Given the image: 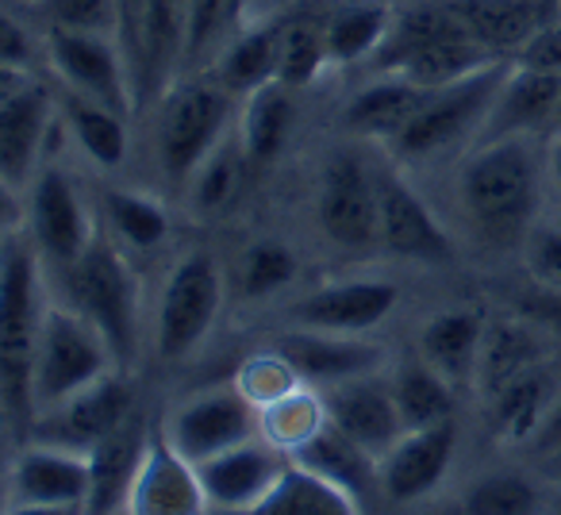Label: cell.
I'll return each instance as SVG.
<instances>
[{"instance_id": "cell-37", "label": "cell", "mask_w": 561, "mask_h": 515, "mask_svg": "<svg viewBox=\"0 0 561 515\" xmlns=\"http://www.w3.org/2000/svg\"><path fill=\"white\" fill-rule=\"evenodd\" d=\"M392 397H397L404 431L435 427L454 420V385L427 362H408L392 374Z\"/></svg>"}, {"instance_id": "cell-46", "label": "cell", "mask_w": 561, "mask_h": 515, "mask_svg": "<svg viewBox=\"0 0 561 515\" xmlns=\"http://www.w3.org/2000/svg\"><path fill=\"white\" fill-rule=\"evenodd\" d=\"M523 258L535 282H542L546 289H561V224L530 227L523 239Z\"/></svg>"}, {"instance_id": "cell-25", "label": "cell", "mask_w": 561, "mask_h": 515, "mask_svg": "<svg viewBox=\"0 0 561 515\" xmlns=\"http://www.w3.org/2000/svg\"><path fill=\"white\" fill-rule=\"evenodd\" d=\"M484 331L489 323L473 308H450V312L431 316L420 328V358L446 377L458 389L477 381V362H481Z\"/></svg>"}, {"instance_id": "cell-49", "label": "cell", "mask_w": 561, "mask_h": 515, "mask_svg": "<svg viewBox=\"0 0 561 515\" xmlns=\"http://www.w3.org/2000/svg\"><path fill=\"white\" fill-rule=\"evenodd\" d=\"M558 446H561V389H558V397H553V404H550V412H546V420H542V427H538V435L530 438V450H535L538 458L553 454Z\"/></svg>"}, {"instance_id": "cell-44", "label": "cell", "mask_w": 561, "mask_h": 515, "mask_svg": "<svg viewBox=\"0 0 561 515\" xmlns=\"http://www.w3.org/2000/svg\"><path fill=\"white\" fill-rule=\"evenodd\" d=\"M234 385H239V392L250 400V404L262 412V408H270L273 400L289 397L293 389H300V374L289 366V358L280 351H262V354H250L247 362L239 366V374H234Z\"/></svg>"}, {"instance_id": "cell-34", "label": "cell", "mask_w": 561, "mask_h": 515, "mask_svg": "<svg viewBox=\"0 0 561 515\" xmlns=\"http://www.w3.org/2000/svg\"><path fill=\"white\" fill-rule=\"evenodd\" d=\"M553 397H558V389H553V381L542 369H530V374L515 377L512 385H504V389L492 397V431H496L504 443L530 446V438L538 435L546 412H550Z\"/></svg>"}, {"instance_id": "cell-30", "label": "cell", "mask_w": 561, "mask_h": 515, "mask_svg": "<svg viewBox=\"0 0 561 515\" xmlns=\"http://www.w3.org/2000/svg\"><path fill=\"white\" fill-rule=\"evenodd\" d=\"M542 358H546V343L538 339L535 328H527L519 320L489 323L481 362H477V385L492 400L515 377L530 374V369H542Z\"/></svg>"}, {"instance_id": "cell-2", "label": "cell", "mask_w": 561, "mask_h": 515, "mask_svg": "<svg viewBox=\"0 0 561 515\" xmlns=\"http://www.w3.org/2000/svg\"><path fill=\"white\" fill-rule=\"evenodd\" d=\"M43 254L32 239L9 234L4 242V308H0V377H4V412H9L12 431L32 435L35 423V392H32V369H35V343H39L43 312V282H39Z\"/></svg>"}, {"instance_id": "cell-18", "label": "cell", "mask_w": 561, "mask_h": 515, "mask_svg": "<svg viewBox=\"0 0 561 515\" xmlns=\"http://www.w3.org/2000/svg\"><path fill=\"white\" fill-rule=\"evenodd\" d=\"M93 466L89 454H73L62 446L24 443L9 469V504H89Z\"/></svg>"}, {"instance_id": "cell-32", "label": "cell", "mask_w": 561, "mask_h": 515, "mask_svg": "<svg viewBox=\"0 0 561 515\" xmlns=\"http://www.w3.org/2000/svg\"><path fill=\"white\" fill-rule=\"evenodd\" d=\"M280 20L254 24L247 32H234V39L219 50L216 78L234 96H250L254 89L277 81V55H280Z\"/></svg>"}, {"instance_id": "cell-35", "label": "cell", "mask_w": 561, "mask_h": 515, "mask_svg": "<svg viewBox=\"0 0 561 515\" xmlns=\"http://www.w3.org/2000/svg\"><path fill=\"white\" fill-rule=\"evenodd\" d=\"M250 515H358V496H351L346 489L308 473L293 461L277 481V489Z\"/></svg>"}, {"instance_id": "cell-3", "label": "cell", "mask_w": 561, "mask_h": 515, "mask_svg": "<svg viewBox=\"0 0 561 515\" xmlns=\"http://www.w3.org/2000/svg\"><path fill=\"white\" fill-rule=\"evenodd\" d=\"M66 282H70V305L96 323L116 354V366L127 369L139 354L142 293L124 250L108 239H93V247L66 270Z\"/></svg>"}, {"instance_id": "cell-47", "label": "cell", "mask_w": 561, "mask_h": 515, "mask_svg": "<svg viewBox=\"0 0 561 515\" xmlns=\"http://www.w3.org/2000/svg\"><path fill=\"white\" fill-rule=\"evenodd\" d=\"M519 66H535V70L561 73V24H542L527 43L519 47Z\"/></svg>"}, {"instance_id": "cell-48", "label": "cell", "mask_w": 561, "mask_h": 515, "mask_svg": "<svg viewBox=\"0 0 561 515\" xmlns=\"http://www.w3.org/2000/svg\"><path fill=\"white\" fill-rule=\"evenodd\" d=\"M27 66H32V39L16 20H4V73L9 78H27Z\"/></svg>"}, {"instance_id": "cell-39", "label": "cell", "mask_w": 561, "mask_h": 515, "mask_svg": "<svg viewBox=\"0 0 561 515\" xmlns=\"http://www.w3.org/2000/svg\"><path fill=\"white\" fill-rule=\"evenodd\" d=\"M104 216H108L112 234L127 250H154L170 239V211L162 201L139 188H108L104 193Z\"/></svg>"}, {"instance_id": "cell-15", "label": "cell", "mask_w": 561, "mask_h": 515, "mask_svg": "<svg viewBox=\"0 0 561 515\" xmlns=\"http://www.w3.org/2000/svg\"><path fill=\"white\" fill-rule=\"evenodd\" d=\"M377 201H381V247L408 262L438 266L450 262L454 242L438 216L420 193L400 178V170H377Z\"/></svg>"}, {"instance_id": "cell-33", "label": "cell", "mask_w": 561, "mask_h": 515, "mask_svg": "<svg viewBox=\"0 0 561 515\" xmlns=\"http://www.w3.org/2000/svg\"><path fill=\"white\" fill-rule=\"evenodd\" d=\"M392 20H397V12L381 0H354V4L335 9L323 20L331 66H354L362 58H374L381 43L389 39Z\"/></svg>"}, {"instance_id": "cell-38", "label": "cell", "mask_w": 561, "mask_h": 515, "mask_svg": "<svg viewBox=\"0 0 561 515\" xmlns=\"http://www.w3.org/2000/svg\"><path fill=\"white\" fill-rule=\"evenodd\" d=\"M257 420H262L265 443H273L277 450H285L293 458L300 446L312 443V438L328 427L331 415H328V400H323V392L300 385V389H293L289 397H280V400H273L270 408H262Z\"/></svg>"}, {"instance_id": "cell-27", "label": "cell", "mask_w": 561, "mask_h": 515, "mask_svg": "<svg viewBox=\"0 0 561 515\" xmlns=\"http://www.w3.org/2000/svg\"><path fill=\"white\" fill-rule=\"evenodd\" d=\"M446 9L492 55L519 50L542 27V4L538 0H446Z\"/></svg>"}, {"instance_id": "cell-1", "label": "cell", "mask_w": 561, "mask_h": 515, "mask_svg": "<svg viewBox=\"0 0 561 515\" xmlns=\"http://www.w3.org/2000/svg\"><path fill=\"white\" fill-rule=\"evenodd\" d=\"M538 178L542 170L530 135L477 142L461 162L458 201L484 239H527L538 204Z\"/></svg>"}, {"instance_id": "cell-13", "label": "cell", "mask_w": 561, "mask_h": 515, "mask_svg": "<svg viewBox=\"0 0 561 515\" xmlns=\"http://www.w3.org/2000/svg\"><path fill=\"white\" fill-rule=\"evenodd\" d=\"M58 116H62V104L47 85L32 78H9L4 101H0V170H4L9 188L35 181V165H39Z\"/></svg>"}, {"instance_id": "cell-17", "label": "cell", "mask_w": 561, "mask_h": 515, "mask_svg": "<svg viewBox=\"0 0 561 515\" xmlns=\"http://www.w3.org/2000/svg\"><path fill=\"white\" fill-rule=\"evenodd\" d=\"M273 351L289 358V366L300 374V381L320 385V389L381 374V366L389 362V351L381 343H374L369 335H335V331L312 328L285 331L273 343Z\"/></svg>"}, {"instance_id": "cell-7", "label": "cell", "mask_w": 561, "mask_h": 515, "mask_svg": "<svg viewBox=\"0 0 561 515\" xmlns=\"http://www.w3.org/2000/svg\"><path fill=\"white\" fill-rule=\"evenodd\" d=\"M224 308V270L208 250H185L173 262L154 312V351L165 362H181L208 339Z\"/></svg>"}, {"instance_id": "cell-12", "label": "cell", "mask_w": 561, "mask_h": 515, "mask_svg": "<svg viewBox=\"0 0 561 515\" xmlns=\"http://www.w3.org/2000/svg\"><path fill=\"white\" fill-rule=\"evenodd\" d=\"M27 234L43 262L70 270L93 247V219L81 201V188L58 165H43L27 188Z\"/></svg>"}, {"instance_id": "cell-14", "label": "cell", "mask_w": 561, "mask_h": 515, "mask_svg": "<svg viewBox=\"0 0 561 515\" xmlns=\"http://www.w3.org/2000/svg\"><path fill=\"white\" fill-rule=\"evenodd\" d=\"M293 466V458L285 450H277L273 443H265L262 435L239 443L231 450L216 454V458L201 461V481L208 492V504L216 512L231 515H250L285 477V469Z\"/></svg>"}, {"instance_id": "cell-16", "label": "cell", "mask_w": 561, "mask_h": 515, "mask_svg": "<svg viewBox=\"0 0 561 515\" xmlns=\"http://www.w3.org/2000/svg\"><path fill=\"white\" fill-rule=\"evenodd\" d=\"M208 492H204L201 469L173 450L165 431H150L147 454L127 492V515H208Z\"/></svg>"}, {"instance_id": "cell-52", "label": "cell", "mask_w": 561, "mask_h": 515, "mask_svg": "<svg viewBox=\"0 0 561 515\" xmlns=\"http://www.w3.org/2000/svg\"><path fill=\"white\" fill-rule=\"evenodd\" d=\"M542 469H546V477H553V481H561V446L553 454H546L542 458Z\"/></svg>"}, {"instance_id": "cell-45", "label": "cell", "mask_w": 561, "mask_h": 515, "mask_svg": "<svg viewBox=\"0 0 561 515\" xmlns=\"http://www.w3.org/2000/svg\"><path fill=\"white\" fill-rule=\"evenodd\" d=\"M39 12L62 32L116 35V0H39Z\"/></svg>"}, {"instance_id": "cell-6", "label": "cell", "mask_w": 561, "mask_h": 515, "mask_svg": "<svg viewBox=\"0 0 561 515\" xmlns=\"http://www.w3.org/2000/svg\"><path fill=\"white\" fill-rule=\"evenodd\" d=\"M507 70H512V58H500V62L484 66V70L469 73V78L454 81V85L431 89L412 124L392 139L397 158L427 162V158L458 147L469 131L481 135L484 116H489V108H492V101H496L500 85H504Z\"/></svg>"}, {"instance_id": "cell-28", "label": "cell", "mask_w": 561, "mask_h": 515, "mask_svg": "<svg viewBox=\"0 0 561 515\" xmlns=\"http://www.w3.org/2000/svg\"><path fill=\"white\" fill-rule=\"evenodd\" d=\"M293 461H297L300 469H308V473L346 489L358 500L369 496L374 484H381V461H377L374 454L362 450L358 443H351V438H346L339 427H331V423L312 438V443L300 446V450L293 454Z\"/></svg>"}, {"instance_id": "cell-24", "label": "cell", "mask_w": 561, "mask_h": 515, "mask_svg": "<svg viewBox=\"0 0 561 515\" xmlns=\"http://www.w3.org/2000/svg\"><path fill=\"white\" fill-rule=\"evenodd\" d=\"M427 93L431 89L408 81L404 73H377L369 85H362L358 93L346 101L343 119L354 135L392 142L415 119V112L423 108Z\"/></svg>"}, {"instance_id": "cell-9", "label": "cell", "mask_w": 561, "mask_h": 515, "mask_svg": "<svg viewBox=\"0 0 561 515\" xmlns=\"http://www.w3.org/2000/svg\"><path fill=\"white\" fill-rule=\"evenodd\" d=\"M131 415H135V389L124 369H112V374H104L89 389L73 392L70 400L35 415L27 443H47L73 454H93Z\"/></svg>"}, {"instance_id": "cell-19", "label": "cell", "mask_w": 561, "mask_h": 515, "mask_svg": "<svg viewBox=\"0 0 561 515\" xmlns=\"http://www.w3.org/2000/svg\"><path fill=\"white\" fill-rule=\"evenodd\" d=\"M458 450V423L446 420L435 427L404 431L381 458V489L397 504H415L446 481Z\"/></svg>"}, {"instance_id": "cell-11", "label": "cell", "mask_w": 561, "mask_h": 515, "mask_svg": "<svg viewBox=\"0 0 561 515\" xmlns=\"http://www.w3.org/2000/svg\"><path fill=\"white\" fill-rule=\"evenodd\" d=\"M316 219L328 242L343 250H369L381 242V201L377 170L358 154H339L328 162L316 193Z\"/></svg>"}, {"instance_id": "cell-29", "label": "cell", "mask_w": 561, "mask_h": 515, "mask_svg": "<svg viewBox=\"0 0 561 515\" xmlns=\"http://www.w3.org/2000/svg\"><path fill=\"white\" fill-rule=\"evenodd\" d=\"M293 124H297V104H293V89H285L280 81H270V85L242 96L239 139L254 170L277 162V154L293 135Z\"/></svg>"}, {"instance_id": "cell-4", "label": "cell", "mask_w": 561, "mask_h": 515, "mask_svg": "<svg viewBox=\"0 0 561 515\" xmlns=\"http://www.w3.org/2000/svg\"><path fill=\"white\" fill-rule=\"evenodd\" d=\"M239 96L216 78L196 73L162 96L158 116V162L162 173L178 185H188L196 165L231 135V112Z\"/></svg>"}, {"instance_id": "cell-51", "label": "cell", "mask_w": 561, "mask_h": 515, "mask_svg": "<svg viewBox=\"0 0 561 515\" xmlns=\"http://www.w3.org/2000/svg\"><path fill=\"white\" fill-rule=\"evenodd\" d=\"M550 181H553V188L561 193V139L553 142V150H550Z\"/></svg>"}, {"instance_id": "cell-8", "label": "cell", "mask_w": 561, "mask_h": 515, "mask_svg": "<svg viewBox=\"0 0 561 515\" xmlns=\"http://www.w3.org/2000/svg\"><path fill=\"white\" fill-rule=\"evenodd\" d=\"M47 62H50V70H55V78L62 81L66 93L108 104V108L124 112V116L139 112V104H135L131 66H127V55L116 35L50 27Z\"/></svg>"}, {"instance_id": "cell-10", "label": "cell", "mask_w": 561, "mask_h": 515, "mask_svg": "<svg viewBox=\"0 0 561 515\" xmlns=\"http://www.w3.org/2000/svg\"><path fill=\"white\" fill-rule=\"evenodd\" d=\"M162 431L173 443V450L185 454L193 466H201L231 446L257 438L262 420H257V408L239 392V385H219V389H204L181 400Z\"/></svg>"}, {"instance_id": "cell-31", "label": "cell", "mask_w": 561, "mask_h": 515, "mask_svg": "<svg viewBox=\"0 0 561 515\" xmlns=\"http://www.w3.org/2000/svg\"><path fill=\"white\" fill-rule=\"evenodd\" d=\"M62 119L70 127L73 142L81 147V154L96 165V170H119L127 162V147H131V135H127V116L108 104H96L89 96L62 93Z\"/></svg>"}, {"instance_id": "cell-5", "label": "cell", "mask_w": 561, "mask_h": 515, "mask_svg": "<svg viewBox=\"0 0 561 515\" xmlns=\"http://www.w3.org/2000/svg\"><path fill=\"white\" fill-rule=\"evenodd\" d=\"M112 369H119L116 354H112L108 339L96 331V323L73 305H47L32 369L35 415L89 389Z\"/></svg>"}, {"instance_id": "cell-53", "label": "cell", "mask_w": 561, "mask_h": 515, "mask_svg": "<svg viewBox=\"0 0 561 515\" xmlns=\"http://www.w3.org/2000/svg\"><path fill=\"white\" fill-rule=\"evenodd\" d=\"M550 507H553V515H561V492L553 496V504H550Z\"/></svg>"}, {"instance_id": "cell-26", "label": "cell", "mask_w": 561, "mask_h": 515, "mask_svg": "<svg viewBox=\"0 0 561 515\" xmlns=\"http://www.w3.org/2000/svg\"><path fill=\"white\" fill-rule=\"evenodd\" d=\"M147 443H150L147 423H142L139 415H131L116 435H108L89 454L93 489H89L85 515H112L116 507L127 504V492H131L135 473H139V466H142Z\"/></svg>"}, {"instance_id": "cell-50", "label": "cell", "mask_w": 561, "mask_h": 515, "mask_svg": "<svg viewBox=\"0 0 561 515\" xmlns=\"http://www.w3.org/2000/svg\"><path fill=\"white\" fill-rule=\"evenodd\" d=\"M4 515H85V507L73 504H9Z\"/></svg>"}, {"instance_id": "cell-40", "label": "cell", "mask_w": 561, "mask_h": 515, "mask_svg": "<svg viewBox=\"0 0 561 515\" xmlns=\"http://www.w3.org/2000/svg\"><path fill=\"white\" fill-rule=\"evenodd\" d=\"M331 66L328 58V32L320 20H289L280 27V55H277V81L285 89H305Z\"/></svg>"}, {"instance_id": "cell-36", "label": "cell", "mask_w": 561, "mask_h": 515, "mask_svg": "<svg viewBox=\"0 0 561 515\" xmlns=\"http://www.w3.org/2000/svg\"><path fill=\"white\" fill-rule=\"evenodd\" d=\"M247 170H254V165H250L247 150H242L239 131H231L201 165H196L193 178H188V185H185L188 208H193L196 216H216V211H224L227 204L239 196Z\"/></svg>"}, {"instance_id": "cell-21", "label": "cell", "mask_w": 561, "mask_h": 515, "mask_svg": "<svg viewBox=\"0 0 561 515\" xmlns=\"http://www.w3.org/2000/svg\"><path fill=\"white\" fill-rule=\"evenodd\" d=\"M323 400H328L331 427H339L351 443H358L366 454H374L377 461L404 435V420H400L397 397H392V381H381L377 374L331 385L323 392Z\"/></svg>"}, {"instance_id": "cell-23", "label": "cell", "mask_w": 561, "mask_h": 515, "mask_svg": "<svg viewBox=\"0 0 561 515\" xmlns=\"http://www.w3.org/2000/svg\"><path fill=\"white\" fill-rule=\"evenodd\" d=\"M185 32H188V0H150L147 35H142V58L135 70V104L162 101L173 89L178 66L185 62Z\"/></svg>"}, {"instance_id": "cell-43", "label": "cell", "mask_w": 561, "mask_h": 515, "mask_svg": "<svg viewBox=\"0 0 561 515\" xmlns=\"http://www.w3.org/2000/svg\"><path fill=\"white\" fill-rule=\"evenodd\" d=\"M538 489L523 473H484L466 492V515H535Z\"/></svg>"}, {"instance_id": "cell-20", "label": "cell", "mask_w": 561, "mask_h": 515, "mask_svg": "<svg viewBox=\"0 0 561 515\" xmlns=\"http://www.w3.org/2000/svg\"><path fill=\"white\" fill-rule=\"evenodd\" d=\"M400 305V289L392 282H339L328 289H316L289 312L297 328L335 331V335H369L377 331Z\"/></svg>"}, {"instance_id": "cell-42", "label": "cell", "mask_w": 561, "mask_h": 515, "mask_svg": "<svg viewBox=\"0 0 561 515\" xmlns=\"http://www.w3.org/2000/svg\"><path fill=\"white\" fill-rule=\"evenodd\" d=\"M247 0H188V32H185V62L201 66L204 55L219 47V43L234 39V24L242 16Z\"/></svg>"}, {"instance_id": "cell-22", "label": "cell", "mask_w": 561, "mask_h": 515, "mask_svg": "<svg viewBox=\"0 0 561 515\" xmlns=\"http://www.w3.org/2000/svg\"><path fill=\"white\" fill-rule=\"evenodd\" d=\"M558 104H561V73L519 66L512 58V70H507L489 116H484V127H481V135H477V142L546 131V127H553V119H558Z\"/></svg>"}, {"instance_id": "cell-41", "label": "cell", "mask_w": 561, "mask_h": 515, "mask_svg": "<svg viewBox=\"0 0 561 515\" xmlns=\"http://www.w3.org/2000/svg\"><path fill=\"white\" fill-rule=\"evenodd\" d=\"M297 254L277 239H257L239 258V293L247 300H265L297 282Z\"/></svg>"}, {"instance_id": "cell-54", "label": "cell", "mask_w": 561, "mask_h": 515, "mask_svg": "<svg viewBox=\"0 0 561 515\" xmlns=\"http://www.w3.org/2000/svg\"><path fill=\"white\" fill-rule=\"evenodd\" d=\"M553 131L561 135V104H558V119H553Z\"/></svg>"}]
</instances>
